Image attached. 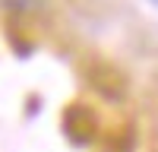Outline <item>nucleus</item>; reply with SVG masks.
Masks as SVG:
<instances>
[{
	"mask_svg": "<svg viewBox=\"0 0 158 152\" xmlns=\"http://www.w3.org/2000/svg\"><path fill=\"white\" fill-rule=\"evenodd\" d=\"M63 130H67V136L73 139V143H89L92 136H95L98 130V120H95V114H92L85 105H73L67 114H63Z\"/></svg>",
	"mask_w": 158,
	"mask_h": 152,
	"instance_id": "f257e3e1",
	"label": "nucleus"
},
{
	"mask_svg": "<svg viewBox=\"0 0 158 152\" xmlns=\"http://www.w3.org/2000/svg\"><path fill=\"white\" fill-rule=\"evenodd\" d=\"M41 0H0V6L3 10H10V13H29V10H35Z\"/></svg>",
	"mask_w": 158,
	"mask_h": 152,
	"instance_id": "f03ea898",
	"label": "nucleus"
},
{
	"mask_svg": "<svg viewBox=\"0 0 158 152\" xmlns=\"http://www.w3.org/2000/svg\"><path fill=\"white\" fill-rule=\"evenodd\" d=\"M152 3H155V6H158V0H152Z\"/></svg>",
	"mask_w": 158,
	"mask_h": 152,
	"instance_id": "7ed1b4c3",
	"label": "nucleus"
}]
</instances>
